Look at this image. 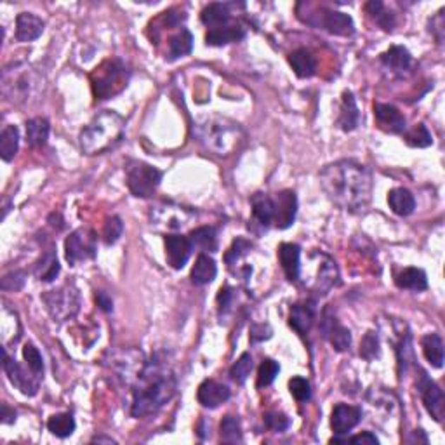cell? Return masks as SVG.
I'll return each instance as SVG.
<instances>
[{
	"label": "cell",
	"mask_w": 445,
	"mask_h": 445,
	"mask_svg": "<svg viewBox=\"0 0 445 445\" xmlns=\"http://www.w3.org/2000/svg\"><path fill=\"white\" fill-rule=\"evenodd\" d=\"M320 185L330 202L349 212H360L372 197V174L355 161L329 163L320 173Z\"/></svg>",
	"instance_id": "obj_1"
},
{
	"label": "cell",
	"mask_w": 445,
	"mask_h": 445,
	"mask_svg": "<svg viewBox=\"0 0 445 445\" xmlns=\"http://www.w3.org/2000/svg\"><path fill=\"white\" fill-rule=\"evenodd\" d=\"M178 390V379L166 357L157 353L150 362L144 364L136 381L132 383L131 416L148 417L157 414L167 402L173 400Z\"/></svg>",
	"instance_id": "obj_2"
},
{
	"label": "cell",
	"mask_w": 445,
	"mask_h": 445,
	"mask_svg": "<svg viewBox=\"0 0 445 445\" xmlns=\"http://www.w3.org/2000/svg\"><path fill=\"white\" fill-rule=\"evenodd\" d=\"M125 120L117 112H100L81 132V148L86 155H100L124 139Z\"/></svg>",
	"instance_id": "obj_3"
},
{
	"label": "cell",
	"mask_w": 445,
	"mask_h": 445,
	"mask_svg": "<svg viewBox=\"0 0 445 445\" xmlns=\"http://www.w3.org/2000/svg\"><path fill=\"white\" fill-rule=\"evenodd\" d=\"M200 141L216 155H230L243 139V131L238 124L223 117H211L197 125Z\"/></svg>",
	"instance_id": "obj_4"
},
{
	"label": "cell",
	"mask_w": 445,
	"mask_h": 445,
	"mask_svg": "<svg viewBox=\"0 0 445 445\" xmlns=\"http://www.w3.org/2000/svg\"><path fill=\"white\" fill-rule=\"evenodd\" d=\"M131 70L119 58L103 61L100 67L91 74V86L96 100H110L122 93L127 86Z\"/></svg>",
	"instance_id": "obj_5"
},
{
	"label": "cell",
	"mask_w": 445,
	"mask_h": 445,
	"mask_svg": "<svg viewBox=\"0 0 445 445\" xmlns=\"http://www.w3.org/2000/svg\"><path fill=\"white\" fill-rule=\"evenodd\" d=\"M37 83H39V77L26 64L16 63L4 68L2 94L9 101L16 103V105H21V103H26L30 100L32 93L35 91Z\"/></svg>",
	"instance_id": "obj_6"
},
{
	"label": "cell",
	"mask_w": 445,
	"mask_h": 445,
	"mask_svg": "<svg viewBox=\"0 0 445 445\" xmlns=\"http://www.w3.org/2000/svg\"><path fill=\"white\" fill-rule=\"evenodd\" d=\"M125 181L134 197L148 199L157 192L162 181V173L150 163L141 161H129L125 166Z\"/></svg>",
	"instance_id": "obj_7"
},
{
	"label": "cell",
	"mask_w": 445,
	"mask_h": 445,
	"mask_svg": "<svg viewBox=\"0 0 445 445\" xmlns=\"http://www.w3.org/2000/svg\"><path fill=\"white\" fill-rule=\"evenodd\" d=\"M49 315L56 322H67L79 313L81 308V294L74 285L67 284L56 291H49L42 296Z\"/></svg>",
	"instance_id": "obj_8"
},
{
	"label": "cell",
	"mask_w": 445,
	"mask_h": 445,
	"mask_svg": "<svg viewBox=\"0 0 445 445\" xmlns=\"http://www.w3.org/2000/svg\"><path fill=\"white\" fill-rule=\"evenodd\" d=\"M98 250V237L89 228H79L64 242V256L71 266L94 260Z\"/></svg>",
	"instance_id": "obj_9"
},
{
	"label": "cell",
	"mask_w": 445,
	"mask_h": 445,
	"mask_svg": "<svg viewBox=\"0 0 445 445\" xmlns=\"http://www.w3.org/2000/svg\"><path fill=\"white\" fill-rule=\"evenodd\" d=\"M192 211L173 204L158 205V207H155V211H151V224L166 228V230H181L192 221Z\"/></svg>",
	"instance_id": "obj_10"
},
{
	"label": "cell",
	"mask_w": 445,
	"mask_h": 445,
	"mask_svg": "<svg viewBox=\"0 0 445 445\" xmlns=\"http://www.w3.org/2000/svg\"><path fill=\"white\" fill-rule=\"evenodd\" d=\"M4 371H6L7 378L13 383V386H16L23 395H28L33 397L39 391V376H35L33 372H26L16 360L11 359L7 355L6 348H4Z\"/></svg>",
	"instance_id": "obj_11"
},
{
	"label": "cell",
	"mask_w": 445,
	"mask_h": 445,
	"mask_svg": "<svg viewBox=\"0 0 445 445\" xmlns=\"http://www.w3.org/2000/svg\"><path fill=\"white\" fill-rule=\"evenodd\" d=\"M417 388H420L421 398H423V404L429 412V416L435 421H439V423H442L445 416V398L442 388L437 385L433 379H429L424 372L421 374Z\"/></svg>",
	"instance_id": "obj_12"
},
{
	"label": "cell",
	"mask_w": 445,
	"mask_h": 445,
	"mask_svg": "<svg viewBox=\"0 0 445 445\" xmlns=\"http://www.w3.org/2000/svg\"><path fill=\"white\" fill-rule=\"evenodd\" d=\"M193 249L195 247H193L190 237H185V235H167L166 237L167 263L173 266L174 270H181L183 266L188 263Z\"/></svg>",
	"instance_id": "obj_13"
},
{
	"label": "cell",
	"mask_w": 445,
	"mask_h": 445,
	"mask_svg": "<svg viewBox=\"0 0 445 445\" xmlns=\"http://www.w3.org/2000/svg\"><path fill=\"white\" fill-rule=\"evenodd\" d=\"M273 202H275V219H273V224L279 230H285V228H289L294 223L296 212H298L296 193L292 190H284V192L277 193Z\"/></svg>",
	"instance_id": "obj_14"
},
{
	"label": "cell",
	"mask_w": 445,
	"mask_h": 445,
	"mask_svg": "<svg viewBox=\"0 0 445 445\" xmlns=\"http://www.w3.org/2000/svg\"><path fill=\"white\" fill-rule=\"evenodd\" d=\"M374 119L378 122L379 129L390 132V134H402L407 129L405 117L393 105H385V103L374 105Z\"/></svg>",
	"instance_id": "obj_15"
},
{
	"label": "cell",
	"mask_w": 445,
	"mask_h": 445,
	"mask_svg": "<svg viewBox=\"0 0 445 445\" xmlns=\"http://www.w3.org/2000/svg\"><path fill=\"white\" fill-rule=\"evenodd\" d=\"M362 420V410L355 405L348 404H337L333 409V416H330V426H333L336 435H346L352 432L357 424Z\"/></svg>",
	"instance_id": "obj_16"
},
{
	"label": "cell",
	"mask_w": 445,
	"mask_h": 445,
	"mask_svg": "<svg viewBox=\"0 0 445 445\" xmlns=\"http://www.w3.org/2000/svg\"><path fill=\"white\" fill-rule=\"evenodd\" d=\"M230 398V388L214 379H205L197 391V400L205 409H216Z\"/></svg>",
	"instance_id": "obj_17"
},
{
	"label": "cell",
	"mask_w": 445,
	"mask_h": 445,
	"mask_svg": "<svg viewBox=\"0 0 445 445\" xmlns=\"http://www.w3.org/2000/svg\"><path fill=\"white\" fill-rule=\"evenodd\" d=\"M317 26H322L329 33L340 37H349L355 33V23L348 14L340 13V11L322 9V20L317 23Z\"/></svg>",
	"instance_id": "obj_18"
},
{
	"label": "cell",
	"mask_w": 445,
	"mask_h": 445,
	"mask_svg": "<svg viewBox=\"0 0 445 445\" xmlns=\"http://www.w3.org/2000/svg\"><path fill=\"white\" fill-rule=\"evenodd\" d=\"M322 333L336 352H346L352 345V333L345 325H341L336 317L325 315L324 320H322Z\"/></svg>",
	"instance_id": "obj_19"
},
{
	"label": "cell",
	"mask_w": 445,
	"mask_h": 445,
	"mask_svg": "<svg viewBox=\"0 0 445 445\" xmlns=\"http://www.w3.org/2000/svg\"><path fill=\"white\" fill-rule=\"evenodd\" d=\"M315 303L313 301H304V303H298L291 308V315H289V324H291L292 329L296 330L298 334H304L310 333L311 325L315 322Z\"/></svg>",
	"instance_id": "obj_20"
},
{
	"label": "cell",
	"mask_w": 445,
	"mask_h": 445,
	"mask_svg": "<svg viewBox=\"0 0 445 445\" xmlns=\"http://www.w3.org/2000/svg\"><path fill=\"white\" fill-rule=\"evenodd\" d=\"M45 23L33 13H21L16 18V40L32 42L44 33Z\"/></svg>",
	"instance_id": "obj_21"
},
{
	"label": "cell",
	"mask_w": 445,
	"mask_h": 445,
	"mask_svg": "<svg viewBox=\"0 0 445 445\" xmlns=\"http://www.w3.org/2000/svg\"><path fill=\"white\" fill-rule=\"evenodd\" d=\"M301 249L296 243H280L279 247V260L282 265L284 273L291 282H296L299 279V272H301Z\"/></svg>",
	"instance_id": "obj_22"
},
{
	"label": "cell",
	"mask_w": 445,
	"mask_h": 445,
	"mask_svg": "<svg viewBox=\"0 0 445 445\" xmlns=\"http://www.w3.org/2000/svg\"><path fill=\"white\" fill-rule=\"evenodd\" d=\"M250 207H253V218L254 221L261 226L268 228L273 224L275 219V202L270 195L266 193H254L253 199H250Z\"/></svg>",
	"instance_id": "obj_23"
},
{
	"label": "cell",
	"mask_w": 445,
	"mask_h": 445,
	"mask_svg": "<svg viewBox=\"0 0 445 445\" xmlns=\"http://www.w3.org/2000/svg\"><path fill=\"white\" fill-rule=\"evenodd\" d=\"M320 266H318V279L315 280V291L318 294H327V291L336 287L340 284V273H337L336 263L330 258L320 254Z\"/></svg>",
	"instance_id": "obj_24"
},
{
	"label": "cell",
	"mask_w": 445,
	"mask_h": 445,
	"mask_svg": "<svg viewBox=\"0 0 445 445\" xmlns=\"http://www.w3.org/2000/svg\"><path fill=\"white\" fill-rule=\"evenodd\" d=\"M360 124V112L357 106L355 96L349 91H345L343 100H341V113L337 119V125L346 132L355 131Z\"/></svg>",
	"instance_id": "obj_25"
},
{
	"label": "cell",
	"mask_w": 445,
	"mask_h": 445,
	"mask_svg": "<svg viewBox=\"0 0 445 445\" xmlns=\"http://www.w3.org/2000/svg\"><path fill=\"white\" fill-rule=\"evenodd\" d=\"M245 37V30L238 25H223L218 28H209L207 35H205V42L207 45H226L233 44V42L242 40Z\"/></svg>",
	"instance_id": "obj_26"
},
{
	"label": "cell",
	"mask_w": 445,
	"mask_h": 445,
	"mask_svg": "<svg viewBox=\"0 0 445 445\" xmlns=\"http://www.w3.org/2000/svg\"><path fill=\"white\" fill-rule=\"evenodd\" d=\"M381 61L388 70L400 75L409 70L410 63H412V58H410V52L407 51L405 47H402V45H391L386 52H383L381 54Z\"/></svg>",
	"instance_id": "obj_27"
},
{
	"label": "cell",
	"mask_w": 445,
	"mask_h": 445,
	"mask_svg": "<svg viewBox=\"0 0 445 445\" xmlns=\"http://www.w3.org/2000/svg\"><path fill=\"white\" fill-rule=\"evenodd\" d=\"M289 64L292 67L294 74L299 79H310L313 77L317 71V59L306 49H298V51L289 54Z\"/></svg>",
	"instance_id": "obj_28"
},
{
	"label": "cell",
	"mask_w": 445,
	"mask_h": 445,
	"mask_svg": "<svg viewBox=\"0 0 445 445\" xmlns=\"http://www.w3.org/2000/svg\"><path fill=\"white\" fill-rule=\"evenodd\" d=\"M388 204L397 216H409L416 209V199L407 188H393L388 193Z\"/></svg>",
	"instance_id": "obj_29"
},
{
	"label": "cell",
	"mask_w": 445,
	"mask_h": 445,
	"mask_svg": "<svg viewBox=\"0 0 445 445\" xmlns=\"http://www.w3.org/2000/svg\"><path fill=\"white\" fill-rule=\"evenodd\" d=\"M49 132H51V124L44 117H35V119L26 122V143L30 146H44L49 139Z\"/></svg>",
	"instance_id": "obj_30"
},
{
	"label": "cell",
	"mask_w": 445,
	"mask_h": 445,
	"mask_svg": "<svg viewBox=\"0 0 445 445\" xmlns=\"http://www.w3.org/2000/svg\"><path fill=\"white\" fill-rule=\"evenodd\" d=\"M230 4H209L207 7H204L202 14H200V20L204 25L211 26V28H218V26L228 25L231 20V9Z\"/></svg>",
	"instance_id": "obj_31"
},
{
	"label": "cell",
	"mask_w": 445,
	"mask_h": 445,
	"mask_svg": "<svg viewBox=\"0 0 445 445\" xmlns=\"http://www.w3.org/2000/svg\"><path fill=\"white\" fill-rule=\"evenodd\" d=\"M216 273H218V266L214 260L207 254H200L192 270V282L195 285H207L216 279Z\"/></svg>",
	"instance_id": "obj_32"
},
{
	"label": "cell",
	"mask_w": 445,
	"mask_h": 445,
	"mask_svg": "<svg viewBox=\"0 0 445 445\" xmlns=\"http://www.w3.org/2000/svg\"><path fill=\"white\" fill-rule=\"evenodd\" d=\"M421 346H423V353L428 360L429 365L435 369H440L444 365V341L440 337V334L432 333L426 334L421 340Z\"/></svg>",
	"instance_id": "obj_33"
},
{
	"label": "cell",
	"mask_w": 445,
	"mask_h": 445,
	"mask_svg": "<svg viewBox=\"0 0 445 445\" xmlns=\"http://www.w3.org/2000/svg\"><path fill=\"white\" fill-rule=\"evenodd\" d=\"M395 282L400 289H407V291H424L428 287V279H426V273L421 268H405L404 272L398 273Z\"/></svg>",
	"instance_id": "obj_34"
},
{
	"label": "cell",
	"mask_w": 445,
	"mask_h": 445,
	"mask_svg": "<svg viewBox=\"0 0 445 445\" xmlns=\"http://www.w3.org/2000/svg\"><path fill=\"white\" fill-rule=\"evenodd\" d=\"M20 146V132L14 125H6L0 134V157L4 162H11L18 154Z\"/></svg>",
	"instance_id": "obj_35"
},
{
	"label": "cell",
	"mask_w": 445,
	"mask_h": 445,
	"mask_svg": "<svg viewBox=\"0 0 445 445\" xmlns=\"http://www.w3.org/2000/svg\"><path fill=\"white\" fill-rule=\"evenodd\" d=\"M59 261L54 250H47L35 265V275L40 282H52L59 275Z\"/></svg>",
	"instance_id": "obj_36"
},
{
	"label": "cell",
	"mask_w": 445,
	"mask_h": 445,
	"mask_svg": "<svg viewBox=\"0 0 445 445\" xmlns=\"http://www.w3.org/2000/svg\"><path fill=\"white\" fill-rule=\"evenodd\" d=\"M75 417L70 412H61L54 414V416L49 417L47 421V429L52 435L59 437V439H67L71 433L75 432Z\"/></svg>",
	"instance_id": "obj_37"
},
{
	"label": "cell",
	"mask_w": 445,
	"mask_h": 445,
	"mask_svg": "<svg viewBox=\"0 0 445 445\" xmlns=\"http://www.w3.org/2000/svg\"><path fill=\"white\" fill-rule=\"evenodd\" d=\"M190 241L193 247H199L202 250H218V231L212 226H200L190 233Z\"/></svg>",
	"instance_id": "obj_38"
},
{
	"label": "cell",
	"mask_w": 445,
	"mask_h": 445,
	"mask_svg": "<svg viewBox=\"0 0 445 445\" xmlns=\"http://www.w3.org/2000/svg\"><path fill=\"white\" fill-rule=\"evenodd\" d=\"M193 49V37L186 28H181L176 35L169 40V59H178L190 54Z\"/></svg>",
	"instance_id": "obj_39"
},
{
	"label": "cell",
	"mask_w": 445,
	"mask_h": 445,
	"mask_svg": "<svg viewBox=\"0 0 445 445\" xmlns=\"http://www.w3.org/2000/svg\"><path fill=\"white\" fill-rule=\"evenodd\" d=\"M365 11L376 21V25L381 26L383 30H386V32L393 30L395 16L386 9L385 4L379 2V0H372V2L365 4Z\"/></svg>",
	"instance_id": "obj_40"
},
{
	"label": "cell",
	"mask_w": 445,
	"mask_h": 445,
	"mask_svg": "<svg viewBox=\"0 0 445 445\" xmlns=\"http://www.w3.org/2000/svg\"><path fill=\"white\" fill-rule=\"evenodd\" d=\"M221 440L226 444H241L242 442V426L237 416H224L219 426Z\"/></svg>",
	"instance_id": "obj_41"
},
{
	"label": "cell",
	"mask_w": 445,
	"mask_h": 445,
	"mask_svg": "<svg viewBox=\"0 0 445 445\" xmlns=\"http://www.w3.org/2000/svg\"><path fill=\"white\" fill-rule=\"evenodd\" d=\"M404 139L412 148H428L433 143L432 132L428 131L424 124H417L412 129H409L404 134Z\"/></svg>",
	"instance_id": "obj_42"
},
{
	"label": "cell",
	"mask_w": 445,
	"mask_h": 445,
	"mask_svg": "<svg viewBox=\"0 0 445 445\" xmlns=\"http://www.w3.org/2000/svg\"><path fill=\"white\" fill-rule=\"evenodd\" d=\"M254 362H253V357L250 353H242L241 359L233 364V367L230 369V376L237 385H243L247 381V378L250 376L253 372Z\"/></svg>",
	"instance_id": "obj_43"
},
{
	"label": "cell",
	"mask_w": 445,
	"mask_h": 445,
	"mask_svg": "<svg viewBox=\"0 0 445 445\" xmlns=\"http://www.w3.org/2000/svg\"><path fill=\"white\" fill-rule=\"evenodd\" d=\"M280 372V365L272 359H265L258 369V388H266L275 381V378Z\"/></svg>",
	"instance_id": "obj_44"
},
{
	"label": "cell",
	"mask_w": 445,
	"mask_h": 445,
	"mask_svg": "<svg viewBox=\"0 0 445 445\" xmlns=\"http://www.w3.org/2000/svg\"><path fill=\"white\" fill-rule=\"evenodd\" d=\"M23 359H25L30 371L35 376H39V378H42V374H44V360H42L40 352L35 348V345L32 343L25 345V348H23Z\"/></svg>",
	"instance_id": "obj_45"
},
{
	"label": "cell",
	"mask_w": 445,
	"mask_h": 445,
	"mask_svg": "<svg viewBox=\"0 0 445 445\" xmlns=\"http://www.w3.org/2000/svg\"><path fill=\"white\" fill-rule=\"evenodd\" d=\"M250 247H253V243H250L249 241H245V238H237V241L231 243L228 253L224 254V261H226V265L230 266V268L233 265H237L238 261H241L242 258L249 253Z\"/></svg>",
	"instance_id": "obj_46"
},
{
	"label": "cell",
	"mask_w": 445,
	"mask_h": 445,
	"mask_svg": "<svg viewBox=\"0 0 445 445\" xmlns=\"http://www.w3.org/2000/svg\"><path fill=\"white\" fill-rule=\"evenodd\" d=\"M289 390H291V395L298 402H308L311 398L310 381L301 378V376H296V378L289 381Z\"/></svg>",
	"instance_id": "obj_47"
},
{
	"label": "cell",
	"mask_w": 445,
	"mask_h": 445,
	"mask_svg": "<svg viewBox=\"0 0 445 445\" xmlns=\"http://www.w3.org/2000/svg\"><path fill=\"white\" fill-rule=\"evenodd\" d=\"M122 231H124V224H122L119 216H112L106 219L105 228H103V241L106 245H112L120 238Z\"/></svg>",
	"instance_id": "obj_48"
},
{
	"label": "cell",
	"mask_w": 445,
	"mask_h": 445,
	"mask_svg": "<svg viewBox=\"0 0 445 445\" xmlns=\"http://www.w3.org/2000/svg\"><path fill=\"white\" fill-rule=\"evenodd\" d=\"M378 353H379L378 336H376V333H367L364 336L362 343H360V355H362L365 360H372L378 357Z\"/></svg>",
	"instance_id": "obj_49"
},
{
	"label": "cell",
	"mask_w": 445,
	"mask_h": 445,
	"mask_svg": "<svg viewBox=\"0 0 445 445\" xmlns=\"http://www.w3.org/2000/svg\"><path fill=\"white\" fill-rule=\"evenodd\" d=\"M265 424H266V428L272 429V432L280 433V432H285V429L289 428L291 421H289V417L285 416V414L277 412L275 410V412L265 414Z\"/></svg>",
	"instance_id": "obj_50"
},
{
	"label": "cell",
	"mask_w": 445,
	"mask_h": 445,
	"mask_svg": "<svg viewBox=\"0 0 445 445\" xmlns=\"http://www.w3.org/2000/svg\"><path fill=\"white\" fill-rule=\"evenodd\" d=\"M270 337H272V329H270V325L260 324L254 325L253 329H250V341H253V343H260V341L270 340Z\"/></svg>",
	"instance_id": "obj_51"
},
{
	"label": "cell",
	"mask_w": 445,
	"mask_h": 445,
	"mask_svg": "<svg viewBox=\"0 0 445 445\" xmlns=\"http://www.w3.org/2000/svg\"><path fill=\"white\" fill-rule=\"evenodd\" d=\"M233 301V291L230 287H221L218 296V304H219V313H226L230 310V304Z\"/></svg>",
	"instance_id": "obj_52"
},
{
	"label": "cell",
	"mask_w": 445,
	"mask_h": 445,
	"mask_svg": "<svg viewBox=\"0 0 445 445\" xmlns=\"http://www.w3.org/2000/svg\"><path fill=\"white\" fill-rule=\"evenodd\" d=\"M346 442H349V444H362V445H378L379 439L374 435V433L364 432V433H360V435L352 437V439H348V440H346Z\"/></svg>",
	"instance_id": "obj_53"
},
{
	"label": "cell",
	"mask_w": 445,
	"mask_h": 445,
	"mask_svg": "<svg viewBox=\"0 0 445 445\" xmlns=\"http://www.w3.org/2000/svg\"><path fill=\"white\" fill-rule=\"evenodd\" d=\"M96 303L103 311H106V313H110V311L113 310V301L106 292H103V291L96 292Z\"/></svg>",
	"instance_id": "obj_54"
},
{
	"label": "cell",
	"mask_w": 445,
	"mask_h": 445,
	"mask_svg": "<svg viewBox=\"0 0 445 445\" xmlns=\"http://www.w3.org/2000/svg\"><path fill=\"white\" fill-rule=\"evenodd\" d=\"M432 25L433 26L437 25V28H433L432 32L435 33V39L439 40V44H442V40H444V11H440V13L437 14V18L432 21Z\"/></svg>",
	"instance_id": "obj_55"
},
{
	"label": "cell",
	"mask_w": 445,
	"mask_h": 445,
	"mask_svg": "<svg viewBox=\"0 0 445 445\" xmlns=\"http://www.w3.org/2000/svg\"><path fill=\"white\" fill-rule=\"evenodd\" d=\"M14 420H16V412H14V410H11L9 405L4 404L2 405V423H6V424L14 423Z\"/></svg>",
	"instance_id": "obj_56"
},
{
	"label": "cell",
	"mask_w": 445,
	"mask_h": 445,
	"mask_svg": "<svg viewBox=\"0 0 445 445\" xmlns=\"http://www.w3.org/2000/svg\"><path fill=\"white\" fill-rule=\"evenodd\" d=\"M93 442H108V444H113V442H115V440L105 439V437H96V439H93Z\"/></svg>",
	"instance_id": "obj_57"
}]
</instances>
